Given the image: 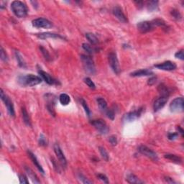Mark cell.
Instances as JSON below:
<instances>
[{"label": "cell", "mask_w": 184, "mask_h": 184, "mask_svg": "<svg viewBox=\"0 0 184 184\" xmlns=\"http://www.w3.org/2000/svg\"><path fill=\"white\" fill-rule=\"evenodd\" d=\"M165 158L169 160L171 162L174 163L176 164H180L182 163V158L179 156L173 154H166L164 155Z\"/></svg>", "instance_id": "obj_23"}, {"label": "cell", "mask_w": 184, "mask_h": 184, "mask_svg": "<svg viewBox=\"0 0 184 184\" xmlns=\"http://www.w3.org/2000/svg\"><path fill=\"white\" fill-rule=\"evenodd\" d=\"M53 148H54V152L55 155H56L57 158H58L61 166L62 167L66 168V166H67V160H66V157H65L63 152H62V150L61 148L60 147L59 145H58V143H55L54 145V147Z\"/></svg>", "instance_id": "obj_10"}, {"label": "cell", "mask_w": 184, "mask_h": 184, "mask_svg": "<svg viewBox=\"0 0 184 184\" xmlns=\"http://www.w3.org/2000/svg\"><path fill=\"white\" fill-rule=\"evenodd\" d=\"M84 82H85V84L88 86H89V87L90 88V89H95V88H96L95 84H94V83L93 82L92 80L90 78L87 77V78H86V79H84Z\"/></svg>", "instance_id": "obj_37"}, {"label": "cell", "mask_w": 184, "mask_h": 184, "mask_svg": "<svg viewBox=\"0 0 184 184\" xmlns=\"http://www.w3.org/2000/svg\"><path fill=\"white\" fill-rule=\"evenodd\" d=\"M80 102H81V105L83 106V107H84V110H85V112H86V115H87L88 117H91V115H92V112H91V110H90V109H89V107H88V105H87V104H86V101L84 100V99H80Z\"/></svg>", "instance_id": "obj_33"}, {"label": "cell", "mask_w": 184, "mask_h": 184, "mask_svg": "<svg viewBox=\"0 0 184 184\" xmlns=\"http://www.w3.org/2000/svg\"><path fill=\"white\" fill-rule=\"evenodd\" d=\"M175 57L176 58H178L180 60H184V55H183V50H180L177 52L175 54Z\"/></svg>", "instance_id": "obj_44"}, {"label": "cell", "mask_w": 184, "mask_h": 184, "mask_svg": "<svg viewBox=\"0 0 184 184\" xmlns=\"http://www.w3.org/2000/svg\"><path fill=\"white\" fill-rule=\"evenodd\" d=\"M32 25H33V27H37V28L48 29V28H50V27H52V26H53V25H52V22H50L48 19L42 18V17L35 19L34 20H32Z\"/></svg>", "instance_id": "obj_9"}, {"label": "cell", "mask_w": 184, "mask_h": 184, "mask_svg": "<svg viewBox=\"0 0 184 184\" xmlns=\"http://www.w3.org/2000/svg\"><path fill=\"white\" fill-rule=\"evenodd\" d=\"M97 103H98V105L100 108V110L103 112H105L107 111L108 109H107V103L105 101V99L102 97H99L97 98Z\"/></svg>", "instance_id": "obj_26"}, {"label": "cell", "mask_w": 184, "mask_h": 184, "mask_svg": "<svg viewBox=\"0 0 184 184\" xmlns=\"http://www.w3.org/2000/svg\"><path fill=\"white\" fill-rule=\"evenodd\" d=\"M27 154H28L29 157H30V160H32V163H33L34 165H35V167L37 168V170H38L41 173L43 174V175H45V171H44L43 167H42V165H40V163H39L38 160H37L36 156H35V155L32 153V152H31V151H29V150L27 151Z\"/></svg>", "instance_id": "obj_18"}, {"label": "cell", "mask_w": 184, "mask_h": 184, "mask_svg": "<svg viewBox=\"0 0 184 184\" xmlns=\"http://www.w3.org/2000/svg\"><path fill=\"white\" fill-rule=\"evenodd\" d=\"M37 36L39 38L42 39V40H45V39L48 38H60V39H64V37L61 36L59 34L53 33V32H43V33L37 34Z\"/></svg>", "instance_id": "obj_19"}, {"label": "cell", "mask_w": 184, "mask_h": 184, "mask_svg": "<svg viewBox=\"0 0 184 184\" xmlns=\"http://www.w3.org/2000/svg\"><path fill=\"white\" fill-rule=\"evenodd\" d=\"M168 97H160L158 99H156L154 102L153 105V109L155 112H158L162 108H163L164 106L166 105L168 102Z\"/></svg>", "instance_id": "obj_16"}, {"label": "cell", "mask_w": 184, "mask_h": 184, "mask_svg": "<svg viewBox=\"0 0 184 184\" xmlns=\"http://www.w3.org/2000/svg\"><path fill=\"white\" fill-rule=\"evenodd\" d=\"M25 169L26 173H27V175H28L29 178H30L34 183H40V180H39L38 178H37L36 174L32 171L30 168L25 166Z\"/></svg>", "instance_id": "obj_20"}, {"label": "cell", "mask_w": 184, "mask_h": 184, "mask_svg": "<svg viewBox=\"0 0 184 184\" xmlns=\"http://www.w3.org/2000/svg\"><path fill=\"white\" fill-rule=\"evenodd\" d=\"M39 145L40 146H43V147H45V146L48 145V140H47V138L45 137V136L43 134H41L40 135V138H39Z\"/></svg>", "instance_id": "obj_36"}, {"label": "cell", "mask_w": 184, "mask_h": 184, "mask_svg": "<svg viewBox=\"0 0 184 184\" xmlns=\"http://www.w3.org/2000/svg\"><path fill=\"white\" fill-rule=\"evenodd\" d=\"M142 111L143 108H140L139 110L130 112L129 113L126 114L124 116V121L127 122H131L135 121V120H136L137 119H138L141 116Z\"/></svg>", "instance_id": "obj_12"}, {"label": "cell", "mask_w": 184, "mask_h": 184, "mask_svg": "<svg viewBox=\"0 0 184 184\" xmlns=\"http://www.w3.org/2000/svg\"><path fill=\"white\" fill-rule=\"evenodd\" d=\"M179 136V133L178 132H170L168 133V139L170 140H174L177 139L178 138V137Z\"/></svg>", "instance_id": "obj_42"}, {"label": "cell", "mask_w": 184, "mask_h": 184, "mask_svg": "<svg viewBox=\"0 0 184 184\" xmlns=\"http://www.w3.org/2000/svg\"><path fill=\"white\" fill-rule=\"evenodd\" d=\"M31 3H32V4H33L34 7H35H35H37V1H31Z\"/></svg>", "instance_id": "obj_51"}, {"label": "cell", "mask_w": 184, "mask_h": 184, "mask_svg": "<svg viewBox=\"0 0 184 184\" xmlns=\"http://www.w3.org/2000/svg\"><path fill=\"white\" fill-rule=\"evenodd\" d=\"M147 7L150 12H153L157 10L158 7V1H149L147 2Z\"/></svg>", "instance_id": "obj_27"}, {"label": "cell", "mask_w": 184, "mask_h": 184, "mask_svg": "<svg viewBox=\"0 0 184 184\" xmlns=\"http://www.w3.org/2000/svg\"><path fill=\"white\" fill-rule=\"evenodd\" d=\"M54 106H55L54 100H53V99H50L48 102V104H47V109H48V112H50V115H53V117L55 116Z\"/></svg>", "instance_id": "obj_29"}, {"label": "cell", "mask_w": 184, "mask_h": 184, "mask_svg": "<svg viewBox=\"0 0 184 184\" xmlns=\"http://www.w3.org/2000/svg\"><path fill=\"white\" fill-rule=\"evenodd\" d=\"M78 177H79V179L80 180V181L81 182V183H86V184H89V183H92V180H89L87 178H86V176H84L83 174L81 173H79V175H78Z\"/></svg>", "instance_id": "obj_38"}, {"label": "cell", "mask_w": 184, "mask_h": 184, "mask_svg": "<svg viewBox=\"0 0 184 184\" xmlns=\"http://www.w3.org/2000/svg\"><path fill=\"white\" fill-rule=\"evenodd\" d=\"M108 60L109 63H110L112 71H113L116 74H120V66L116 53H115V52H111L110 54H109Z\"/></svg>", "instance_id": "obj_4"}, {"label": "cell", "mask_w": 184, "mask_h": 184, "mask_svg": "<svg viewBox=\"0 0 184 184\" xmlns=\"http://www.w3.org/2000/svg\"><path fill=\"white\" fill-rule=\"evenodd\" d=\"M1 99L4 102V105H5L6 109H7L8 112H9V115L11 117H14L15 116V112H14V105H13L12 102L11 101V99L6 95L4 93V91L2 89H1Z\"/></svg>", "instance_id": "obj_8"}, {"label": "cell", "mask_w": 184, "mask_h": 184, "mask_svg": "<svg viewBox=\"0 0 184 184\" xmlns=\"http://www.w3.org/2000/svg\"><path fill=\"white\" fill-rule=\"evenodd\" d=\"M135 4L137 6V7L139 8V9H141V8L143 6L144 3H143V1H135Z\"/></svg>", "instance_id": "obj_48"}, {"label": "cell", "mask_w": 184, "mask_h": 184, "mask_svg": "<svg viewBox=\"0 0 184 184\" xmlns=\"http://www.w3.org/2000/svg\"><path fill=\"white\" fill-rule=\"evenodd\" d=\"M126 180L129 183H135V184H141L143 183L144 182L142 180H141L140 179L138 178L137 176L135 175V174L130 173L127 175Z\"/></svg>", "instance_id": "obj_21"}, {"label": "cell", "mask_w": 184, "mask_h": 184, "mask_svg": "<svg viewBox=\"0 0 184 184\" xmlns=\"http://www.w3.org/2000/svg\"><path fill=\"white\" fill-rule=\"evenodd\" d=\"M0 56H1V59L3 61H4V62L8 61L7 55H6V53H5V51H4V50L3 49L2 47H1V55H0Z\"/></svg>", "instance_id": "obj_40"}, {"label": "cell", "mask_w": 184, "mask_h": 184, "mask_svg": "<svg viewBox=\"0 0 184 184\" xmlns=\"http://www.w3.org/2000/svg\"><path fill=\"white\" fill-rule=\"evenodd\" d=\"M90 123L92 124V125H93L96 129L98 130L99 133H101L102 135L107 134L109 132V130H110L105 122L104 120H101V119L92 120V121H91Z\"/></svg>", "instance_id": "obj_7"}, {"label": "cell", "mask_w": 184, "mask_h": 184, "mask_svg": "<svg viewBox=\"0 0 184 184\" xmlns=\"http://www.w3.org/2000/svg\"><path fill=\"white\" fill-rule=\"evenodd\" d=\"M164 179H165V181L167 182V183H176V182H175V180H173V178H170V177H168V176L165 177V178H164Z\"/></svg>", "instance_id": "obj_47"}, {"label": "cell", "mask_w": 184, "mask_h": 184, "mask_svg": "<svg viewBox=\"0 0 184 184\" xmlns=\"http://www.w3.org/2000/svg\"><path fill=\"white\" fill-rule=\"evenodd\" d=\"M19 183H23V184H28L29 183V180L27 178V177L24 175H19Z\"/></svg>", "instance_id": "obj_43"}, {"label": "cell", "mask_w": 184, "mask_h": 184, "mask_svg": "<svg viewBox=\"0 0 184 184\" xmlns=\"http://www.w3.org/2000/svg\"><path fill=\"white\" fill-rule=\"evenodd\" d=\"M59 101L60 103H61L62 105L66 106L71 102V98H70V97L68 94H62L59 97Z\"/></svg>", "instance_id": "obj_25"}, {"label": "cell", "mask_w": 184, "mask_h": 184, "mask_svg": "<svg viewBox=\"0 0 184 184\" xmlns=\"http://www.w3.org/2000/svg\"><path fill=\"white\" fill-rule=\"evenodd\" d=\"M82 48H84V50H85V51L87 52L88 53H89V54H92V53H94V52L97 51V49L93 48V47L92 46V45H89V44H88V43H83Z\"/></svg>", "instance_id": "obj_32"}, {"label": "cell", "mask_w": 184, "mask_h": 184, "mask_svg": "<svg viewBox=\"0 0 184 184\" xmlns=\"http://www.w3.org/2000/svg\"><path fill=\"white\" fill-rule=\"evenodd\" d=\"M178 130H179V132H180V134H181V135H182V136H183V132H183V129H182V128H181V127H178Z\"/></svg>", "instance_id": "obj_50"}, {"label": "cell", "mask_w": 184, "mask_h": 184, "mask_svg": "<svg viewBox=\"0 0 184 184\" xmlns=\"http://www.w3.org/2000/svg\"><path fill=\"white\" fill-rule=\"evenodd\" d=\"M138 30L141 33H147L148 32H150L155 28V26L152 22L149 21H144V22H140L137 25Z\"/></svg>", "instance_id": "obj_11"}, {"label": "cell", "mask_w": 184, "mask_h": 184, "mask_svg": "<svg viewBox=\"0 0 184 184\" xmlns=\"http://www.w3.org/2000/svg\"><path fill=\"white\" fill-rule=\"evenodd\" d=\"M38 74L41 77V79H43L45 81V83H47L49 85H55V84H58V81H57V80H55L49 74L43 71V70H39Z\"/></svg>", "instance_id": "obj_14"}, {"label": "cell", "mask_w": 184, "mask_h": 184, "mask_svg": "<svg viewBox=\"0 0 184 184\" xmlns=\"http://www.w3.org/2000/svg\"><path fill=\"white\" fill-rule=\"evenodd\" d=\"M86 39L90 42V43L92 44V45H97V44L99 43L98 38H97V36H96L94 34L90 33V32L86 33Z\"/></svg>", "instance_id": "obj_28"}, {"label": "cell", "mask_w": 184, "mask_h": 184, "mask_svg": "<svg viewBox=\"0 0 184 184\" xmlns=\"http://www.w3.org/2000/svg\"><path fill=\"white\" fill-rule=\"evenodd\" d=\"M6 2L5 1H1V2H0V7H1V9H4L6 7Z\"/></svg>", "instance_id": "obj_49"}, {"label": "cell", "mask_w": 184, "mask_h": 184, "mask_svg": "<svg viewBox=\"0 0 184 184\" xmlns=\"http://www.w3.org/2000/svg\"><path fill=\"white\" fill-rule=\"evenodd\" d=\"M99 152H100L101 155H102V157L103 158V159L106 161H108L109 159H110V156H109L108 152H107L105 148L103 147H99Z\"/></svg>", "instance_id": "obj_34"}, {"label": "cell", "mask_w": 184, "mask_h": 184, "mask_svg": "<svg viewBox=\"0 0 184 184\" xmlns=\"http://www.w3.org/2000/svg\"><path fill=\"white\" fill-rule=\"evenodd\" d=\"M97 177L100 179L101 180H102V181L104 182V183H109V180H108V178H107V177L105 175H104V174H101L99 173L97 175Z\"/></svg>", "instance_id": "obj_45"}, {"label": "cell", "mask_w": 184, "mask_h": 184, "mask_svg": "<svg viewBox=\"0 0 184 184\" xmlns=\"http://www.w3.org/2000/svg\"><path fill=\"white\" fill-rule=\"evenodd\" d=\"M114 15L117 17L120 22H124V23H127L128 22L127 18L125 16V14H124L122 9L121 7H120L119 6H116L113 8V10H112Z\"/></svg>", "instance_id": "obj_15"}, {"label": "cell", "mask_w": 184, "mask_h": 184, "mask_svg": "<svg viewBox=\"0 0 184 184\" xmlns=\"http://www.w3.org/2000/svg\"><path fill=\"white\" fill-rule=\"evenodd\" d=\"M15 56L16 58H17V61L18 62V65L20 67L22 68H25L26 67V63L25 61H24L23 58L21 55L20 53H19L18 51H15Z\"/></svg>", "instance_id": "obj_30"}, {"label": "cell", "mask_w": 184, "mask_h": 184, "mask_svg": "<svg viewBox=\"0 0 184 184\" xmlns=\"http://www.w3.org/2000/svg\"><path fill=\"white\" fill-rule=\"evenodd\" d=\"M158 92L161 95V97H168L170 94V90H169V89L164 84H160L158 88Z\"/></svg>", "instance_id": "obj_22"}, {"label": "cell", "mask_w": 184, "mask_h": 184, "mask_svg": "<svg viewBox=\"0 0 184 184\" xmlns=\"http://www.w3.org/2000/svg\"><path fill=\"white\" fill-rule=\"evenodd\" d=\"M138 151L141 154L144 155L145 156L147 157L148 158L152 160L153 161L158 160V156L157 153L155 152H154L152 150H151L150 148L147 147V146L142 145L138 147Z\"/></svg>", "instance_id": "obj_6"}, {"label": "cell", "mask_w": 184, "mask_h": 184, "mask_svg": "<svg viewBox=\"0 0 184 184\" xmlns=\"http://www.w3.org/2000/svg\"><path fill=\"white\" fill-rule=\"evenodd\" d=\"M106 114H107V116L108 118H110V120H113L115 119V111L113 110H107L106 111Z\"/></svg>", "instance_id": "obj_39"}, {"label": "cell", "mask_w": 184, "mask_h": 184, "mask_svg": "<svg viewBox=\"0 0 184 184\" xmlns=\"http://www.w3.org/2000/svg\"><path fill=\"white\" fill-rule=\"evenodd\" d=\"M155 67L158 68L160 70H163V71H173L177 68L176 64L173 62H171L170 61H165L163 63H158V64L155 65Z\"/></svg>", "instance_id": "obj_13"}, {"label": "cell", "mask_w": 184, "mask_h": 184, "mask_svg": "<svg viewBox=\"0 0 184 184\" xmlns=\"http://www.w3.org/2000/svg\"><path fill=\"white\" fill-rule=\"evenodd\" d=\"M11 9L12 11L19 18H23L27 15L28 9L25 3L21 1H14L11 4Z\"/></svg>", "instance_id": "obj_2"}, {"label": "cell", "mask_w": 184, "mask_h": 184, "mask_svg": "<svg viewBox=\"0 0 184 184\" xmlns=\"http://www.w3.org/2000/svg\"><path fill=\"white\" fill-rule=\"evenodd\" d=\"M109 141H110V144L112 145V146H115L117 145V138L115 135H112V136H110Z\"/></svg>", "instance_id": "obj_41"}, {"label": "cell", "mask_w": 184, "mask_h": 184, "mask_svg": "<svg viewBox=\"0 0 184 184\" xmlns=\"http://www.w3.org/2000/svg\"><path fill=\"white\" fill-rule=\"evenodd\" d=\"M18 82L23 86H35L42 82V79L39 76L33 74H28L26 76H19Z\"/></svg>", "instance_id": "obj_1"}, {"label": "cell", "mask_w": 184, "mask_h": 184, "mask_svg": "<svg viewBox=\"0 0 184 184\" xmlns=\"http://www.w3.org/2000/svg\"><path fill=\"white\" fill-rule=\"evenodd\" d=\"M40 52H41L42 55H43L44 58H45L46 61H51V57H50L49 52H48V50L45 49L44 47L42 46V45H40Z\"/></svg>", "instance_id": "obj_31"}, {"label": "cell", "mask_w": 184, "mask_h": 184, "mask_svg": "<svg viewBox=\"0 0 184 184\" xmlns=\"http://www.w3.org/2000/svg\"><path fill=\"white\" fill-rule=\"evenodd\" d=\"M170 110L172 112H182L184 110V101L183 97H177L170 104Z\"/></svg>", "instance_id": "obj_5"}, {"label": "cell", "mask_w": 184, "mask_h": 184, "mask_svg": "<svg viewBox=\"0 0 184 184\" xmlns=\"http://www.w3.org/2000/svg\"><path fill=\"white\" fill-rule=\"evenodd\" d=\"M81 60L83 63L84 69L88 74L94 75L96 73V68L94 65V62L93 61L92 57L87 55H81Z\"/></svg>", "instance_id": "obj_3"}, {"label": "cell", "mask_w": 184, "mask_h": 184, "mask_svg": "<svg viewBox=\"0 0 184 184\" xmlns=\"http://www.w3.org/2000/svg\"><path fill=\"white\" fill-rule=\"evenodd\" d=\"M22 119H23V121L25 125L29 127H31V122H30V117H29L28 113H27V110H26V109L25 108V107H22Z\"/></svg>", "instance_id": "obj_24"}, {"label": "cell", "mask_w": 184, "mask_h": 184, "mask_svg": "<svg viewBox=\"0 0 184 184\" xmlns=\"http://www.w3.org/2000/svg\"><path fill=\"white\" fill-rule=\"evenodd\" d=\"M170 14H171L172 17L175 19H176V20H180L182 18L181 14H180L178 10H177L175 9H173L171 12H170Z\"/></svg>", "instance_id": "obj_35"}, {"label": "cell", "mask_w": 184, "mask_h": 184, "mask_svg": "<svg viewBox=\"0 0 184 184\" xmlns=\"http://www.w3.org/2000/svg\"><path fill=\"white\" fill-rule=\"evenodd\" d=\"M154 73L149 69H140L131 73V76L133 77H142V76H152Z\"/></svg>", "instance_id": "obj_17"}, {"label": "cell", "mask_w": 184, "mask_h": 184, "mask_svg": "<svg viewBox=\"0 0 184 184\" xmlns=\"http://www.w3.org/2000/svg\"><path fill=\"white\" fill-rule=\"evenodd\" d=\"M156 81H157V78L155 77V76H152V77H151L150 79L148 80V81H147L148 85H150V86L153 85V84H155L156 83Z\"/></svg>", "instance_id": "obj_46"}]
</instances>
